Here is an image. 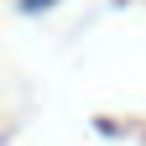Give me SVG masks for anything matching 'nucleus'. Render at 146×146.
<instances>
[{
	"instance_id": "1",
	"label": "nucleus",
	"mask_w": 146,
	"mask_h": 146,
	"mask_svg": "<svg viewBox=\"0 0 146 146\" xmlns=\"http://www.w3.org/2000/svg\"><path fill=\"white\" fill-rule=\"evenodd\" d=\"M52 0H21V11H47Z\"/></svg>"
}]
</instances>
